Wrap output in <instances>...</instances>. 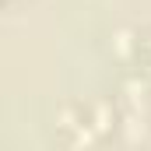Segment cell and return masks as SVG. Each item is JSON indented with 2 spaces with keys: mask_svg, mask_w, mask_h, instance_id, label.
Instances as JSON below:
<instances>
[{
  "mask_svg": "<svg viewBox=\"0 0 151 151\" xmlns=\"http://www.w3.org/2000/svg\"><path fill=\"white\" fill-rule=\"evenodd\" d=\"M113 53L119 63H134V56L141 53V39L134 35V32H127V28H119L113 35Z\"/></svg>",
  "mask_w": 151,
  "mask_h": 151,
  "instance_id": "cell-3",
  "label": "cell"
},
{
  "mask_svg": "<svg viewBox=\"0 0 151 151\" xmlns=\"http://www.w3.org/2000/svg\"><path fill=\"white\" fill-rule=\"evenodd\" d=\"M141 53H144V56H148V60H151V32H148V35H144V39H141Z\"/></svg>",
  "mask_w": 151,
  "mask_h": 151,
  "instance_id": "cell-4",
  "label": "cell"
},
{
  "mask_svg": "<svg viewBox=\"0 0 151 151\" xmlns=\"http://www.w3.org/2000/svg\"><path fill=\"white\" fill-rule=\"evenodd\" d=\"M119 109H130V113L148 116L151 109V88L141 74H127L119 81Z\"/></svg>",
  "mask_w": 151,
  "mask_h": 151,
  "instance_id": "cell-1",
  "label": "cell"
},
{
  "mask_svg": "<svg viewBox=\"0 0 151 151\" xmlns=\"http://www.w3.org/2000/svg\"><path fill=\"white\" fill-rule=\"evenodd\" d=\"M88 119H91V127H95L99 141L113 137L116 130H119V113H116L113 99H95V102L88 106Z\"/></svg>",
  "mask_w": 151,
  "mask_h": 151,
  "instance_id": "cell-2",
  "label": "cell"
}]
</instances>
